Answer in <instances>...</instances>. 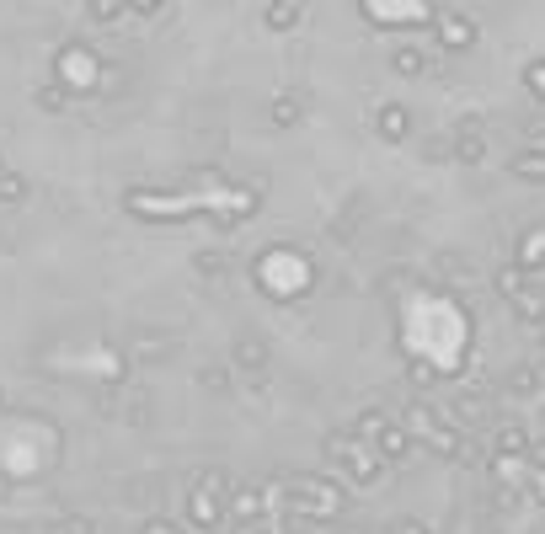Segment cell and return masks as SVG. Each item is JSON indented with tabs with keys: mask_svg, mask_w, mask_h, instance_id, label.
<instances>
[{
	"mask_svg": "<svg viewBox=\"0 0 545 534\" xmlns=\"http://www.w3.org/2000/svg\"><path fill=\"white\" fill-rule=\"evenodd\" d=\"M497 449H503V454H519V449H529V433L519 428V422H503V428H497Z\"/></svg>",
	"mask_w": 545,
	"mask_h": 534,
	"instance_id": "obj_5",
	"label": "cell"
},
{
	"mask_svg": "<svg viewBox=\"0 0 545 534\" xmlns=\"http://www.w3.org/2000/svg\"><path fill=\"white\" fill-rule=\"evenodd\" d=\"M524 86H529V97L545 102V59H529L524 65Z\"/></svg>",
	"mask_w": 545,
	"mask_h": 534,
	"instance_id": "obj_7",
	"label": "cell"
},
{
	"mask_svg": "<svg viewBox=\"0 0 545 534\" xmlns=\"http://www.w3.org/2000/svg\"><path fill=\"white\" fill-rule=\"evenodd\" d=\"M391 65H396L401 75H423V54H417V49H396Z\"/></svg>",
	"mask_w": 545,
	"mask_h": 534,
	"instance_id": "obj_8",
	"label": "cell"
},
{
	"mask_svg": "<svg viewBox=\"0 0 545 534\" xmlns=\"http://www.w3.org/2000/svg\"><path fill=\"white\" fill-rule=\"evenodd\" d=\"M407 129H412V113H407V107H385V113H380V134H385V139H401Z\"/></svg>",
	"mask_w": 545,
	"mask_h": 534,
	"instance_id": "obj_4",
	"label": "cell"
},
{
	"mask_svg": "<svg viewBox=\"0 0 545 534\" xmlns=\"http://www.w3.org/2000/svg\"><path fill=\"white\" fill-rule=\"evenodd\" d=\"M134 6H161V0H134Z\"/></svg>",
	"mask_w": 545,
	"mask_h": 534,
	"instance_id": "obj_11",
	"label": "cell"
},
{
	"mask_svg": "<svg viewBox=\"0 0 545 534\" xmlns=\"http://www.w3.org/2000/svg\"><path fill=\"white\" fill-rule=\"evenodd\" d=\"M529 502L545 508V470H529Z\"/></svg>",
	"mask_w": 545,
	"mask_h": 534,
	"instance_id": "obj_9",
	"label": "cell"
},
{
	"mask_svg": "<svg viewBox=\"0 0 545 534\" xmlns=\"http://www.w3.org/2000/svg\"><path fill=\"white\" fill-rule=\"evenodd\" d=\"M118 11V0H97V17H113Z\"/></svg>",
	"mask_w": 545,
	"mask_h": 534,
	"instance_id": "obj_10",
	"label": "cell"
},
{
	"mask_svg": "<svg viewBox=\"0 0 545 534\" xmlns=\"http://www.w3.org/2000/svg\"><path fill=\"white\" fill-rule=\"evenodd\" d=\"M513 177L545 187V150H519V155H513Z\"/></svg>",
	"mask_w": 545,
	"mask_h": 534,
	"instance_id": "obj_3",
	"label": "cell"
},
{
	"mask_svg": "<svg viewBox=\"0 0 545 534\" xmlns=\"http://www.w3.org/2000/svg\"><path fill=\"white\" fill-rule=\"evenodd\" d=\"M300 22V6L294 0H278V6H268V27H294Z\"/></svg>",
	"mask_w": 545,
	"mask_h": 534,
	"instance_id": "obj_6",
	"label": "cell"
},
{
	"mask_svg": "<svg viewBox=\"0 0 545 534\" xmlns=\"http://www.w3.org/2000/svg\"><path fill=\"white\" fill-rule=\"evenodd\" d=\"M455 155H460L465 166L487 161V134H481V123H476V118H465L460 129H455Z\"/></svg>",
	"mask_w": 545,
	"mask_h": 534,
	"instance_id": "obj_1",
	"label": "cell"
},
{
	"mask_svg": "<svg viewBox=\"0 0 545 534\" xmlns=\"http://www.w3.org/2000/svg\"><path fill=\"white\" fill-rule=\"evenodd\" d=\"M439 43H444V49H471V43H476V22L471 17H444L439 22Z\"/></svg>",
	"mask_w": 545,
	"mask_h": 534,
	"instance_id": "obj_2",
	"label": "cell"
}]
</instances>
